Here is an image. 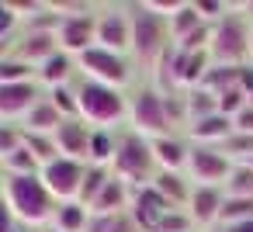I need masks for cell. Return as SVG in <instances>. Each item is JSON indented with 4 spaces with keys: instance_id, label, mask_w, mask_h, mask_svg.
<instances>
[{
    "instance_id": "5b68a950",
    "label": "cell",
    "mask_w": 253,
    "mask_h": 232,
    "mask_svg": "<svg viewBox=\"0 0 253 232\" xmlns=\"http://www.w3.org/2000/svg\"><path fill=\"white\" fill-rule=\"evenodd\" d=\"M111 173L118 180H125L132 191L149 187V180L156 177V159H153L149 139L132 132V128H122L118 132V153L111 159Z\"/></svg>"
},
{
    "instance_id": "ffe728a7",
    "label": "cell",
    "mask_w": 253,
    "mask_h": 232,
    "mask_svg": "<svg viewBox=\"0 0 253 232\" xmlns=\"http://www.w3.org/2000/svg\"><path fill=\"white\" fill-rule=\"evenodd\" d=\"M149 187L163 197V201H170L173 208H187V197H191V180H187V173H177V170H156V177L149 180Z\"/></svg>"
},
{
    "instance_id": "4316f807",
    "label": "cell",
    "mask_w": 253,
    "mask_h": 232,
    "mask_svg": "<svg viewBox=\"0 0 253 232\" xmlns=\"http://www.w3.org/2000/svg\"><path fill=\"white\" fill-rule=\"evenodd\" d=\"M239 73H243V66H215L211 63V70L205 73V80H201V87L208 90V94H225V90H232V87H239Z\"/></svg>"
},
{
    "instance_id": "f6af8a7d",
    "label": "cell",
    "mask_w": 253,
    "mask_h": 232,
    "mask_svg": "<svg viewBox=\"0 0 253 232\" xmlns=\"http://www.w3.org/2000/svg\"><path fill=\"white\" fill-rule=\"evenodd\" d=\"M246 101H250V104H253V90H246Z\"/></svg>"
},
{
    "instance_id": "d590c367",
    "label": "cell",
    "mask_w": 253,
    "mask_h": 232,
    "mask_svg": "<svg viewBox=\"0 0 253 232\" xmlns=\"http://www.w3.org/2000/svg\"><path fill=\"white\" fill-rule=\"evenodd\" d=\"M208 45H211V25H201L198 32H191L187 39H180L173 49L177 52H208Z\"/></svg>"
},
{
    "instance_id": "ac0fdd59",
    "label": "cell",
    "mask_w": 253,
    "mask_h": 232,
    "mask_svg": "<svg viewBox=\"0 0 253 232\" xmlns=\"http://www.w3.org/2000/svg\"><path fill=\"white\" fill-rule=\"evenodd\" d=\"M149 146H153L156 170H177V173H184V170H187L191 142H187L184 135H163V139H149Z\"/></svg>"
},
{
    "instance_id": "f35d334b",
    "label": "cell",
    "mask_w": 253,
    "mask_h": 232,
    "mask_svg": "<svg viewBox=\"0 0 253 232\" xmlns=\"http://www.w3.org/2000/svg\"><path fill=\"white\" fill-rule=\"evenodd\" d=\"M18 218H14V211H11V204L0 197V232H18Z\"/></svg>"
},
{
    "instance_id": "f1b7e54d",
    "label": "cell",
    "mask_w": 253,
    "mask_h": 232,
    "mask_svg": "<svg viewBox=\"0 0 253 232\" xmlns=\"http://www.w3.org/2000/svg\"><path fill=\"white\" fill-rule=\"evenodd\" d=\"M108 180H111V166H94V163H87V170H84V184H80V197H77V201H84V204L90 208L94 197L104 191Z\"/></svg>"
},
{
    "instance_id": "9a60e30c",
    "label": "cell",
    "mask_w": 253,
    "mask_h": 232,
    "mask_svg": "<svg viewBox=\"0 0 253 232\" xmlns=\"http://www.w3.org/2000/svg\"><path fill=\"white\" fill-rule=\"evenodd\" d=\"M225 204V191L222 187H191V197H187V215L194 222V229H211L218 225V211Z\"/></svg>"
},
{
    "instance_id": "e0dca14e",
    "label": "cell",
    "mask_w": 253,
    "mask_h": 232,
    "mask_svg": "<svg viewBox=\"0 0 253 232\" xmlns=\"http://www.w3.org/2000/svg\"><path fill=\"white\" fill-rule=\"evenodd\" d=\"M208 70H211V56L208 52H177L173 49V77H177L180 94L201 87V80H205Z\"/></svg>"
},
{
    "instance_id": "74e56055",
    "label": "cell",
    "mask_w": 253,
    "mask_h": 232,
    "mask_svg": "<svg viewBox=\"0 0 253 232\" xmlns=\"http://www.w3.org/2000/svg\"><path fill=\"white\" fill-rule=\"evenodd\" d=\"M232 128L243 132V135H253V104H246V108L232 118Z\"/></svg>"
},
{
    "instance_id": "2e32d148",
    "label": "cell",
    "mask_w": 253,
    "mask_h": 232,
    "mask_svg": "<svg viewBox=\"0 0 253 232\" xmlns=\"http://www.w3.org/2000/svg\"><path fill=\"white\" fill-rule=\"evenodd\" d=\"M35 80L42 90H52V87H66V83H77L80 80V66H77V56L70 52H56L52 59H45L39 70H35Z\"/></svg>"
},
{
    "instance_id": "83f0119b",
    "label": "cell",
    "mask_w": 253,
    "mask_h": 232,
    "mask_svg": "<svg viewBox=\"0 0 253 232\" xmlns=\"http://www.w3.org/2000/svg\"><path fill=\"white\" fill-rule=\"evenodd\" d=\"M222 191H225V197H253V166L250 163H232Z\"/></svg>"
},
{
    "instance_id": "52a82bcc",
    "label": "cell",
    "mask_w": 253,
    "mask_h": 232,
    "mask_svg": "<svg viewBox=\"0 0 253 232\" xmlns=\"http://www.w3.org/2000/svg\"><path fill=\"white\" fill-rule=\"evenodd\" d=\"M77 66H80V77L97 80V83H108V87H118V90H125L132 83V70H135L132 56H118V52L101 49V45L87 49L77 59Z\"/></svg>"
},
{
    "instance_id": "7a4b0ae2",
    "label": "cell",
    "mask_w": 253,
    "mask_h": 232,
    "mask_svg": "<svg viewBox=\"0 0 253 232\" xmlns=\"http://www.w3.org/2000/svg\"><path fill=\"white\" fill-rule=\"evenodd\" d=\"M125 11H128V25H132V63L142 66V70H153L156 59L173 45L170 42V25H167V18L149 11L146 0L125 4Z\"/></svg>"
},
{
    "instance_id": "603a6c76",
    "label": "cell",
    "mask_w": 253,
    "mask_h": 232,
    "mask_svg": "<svg viewBox=\"0 0 253 232\" xmlns=\"http://www.w3.org/2000/svg\"><path fill=\"white\" fill-rule=\"evenodd\" d=\"M87 222H90V208L84 201H59V208H56L49 225H56L59 232H84Z\"/></svg>"
},
{
    "instance_id": "8d00e7d4",
    "label": "cell",
    "mask_w": 253,
    "mask_h": 232,
    "mask_svg": "<svg viewBox=\"0 0 253 232\" xmlns=\"http://www.w3.org/2000/svg\"><path fill=\"white\" fill-rule=\"evenodd\" d=\"M246 104H250V101H246V90H243V87H232V90L218 94V115H225V118H236Z\"/></svg>"
},
{
    "instance_id": "277c9868",
    "label": "cell",
    "mask_w": 253,
    "mask_h": 232,
    "mask_svg": "<svg viewBox=\"0 0 253 232\" xmlns=\"http://www.w3.org/2000/svg\"><path fill=\"white\" fill-rule=\"evenodd\" d=\"M4 201L11 204L14 218L28 229H42L52 222L59 201L49 194V187L42 184V177H7V187H4Z\"/></svg>"
},
{
    "instance_id": "1f68e13d",
    "label": "cell",
    "mask_w": 253,
    "mask_h": 232,
    "mask_svg": "<svg viewBox=\"0 0 253 232\" xmlns=\"http://www.w3.org/2000/svg\"><path fill=\"white\" fill-rule=\"evenodd\" d=\"M45 97L56 104V111H59L63 118H80V101H77V87H73V83L52 87V90H45Z\"/></svg>"
},
{
    "instance_id": "cb8c5ba5",
    "label": "cell",
    "mask_w": 253,
    "mask_h": 232,
    "mask_svg": "<svg viewBox=\"0 0 253 232\" xmlns=\"http://www.w3.org/2000/svg\"><path fill=\"white\" fill-rule=\"evenodd\" d=\"M167 25H170V42L177 45L180 39H187L191 32H198V28H201V25H208V21L198 14L194 0H184V4L173 11V18H167Z\"/></svg>"
},
{
    "instance_id": "7402d4cb",
    "label": "cell",
    "mask_w": 253,
    "mask_h": 232,
    "mask_svg": "<svg viewBox=\"0 0 253 232\" xmlns=\"http://www.w3.org/2000/svg\"><path fill=\"white\" fill-rule=\"evenodd\" d=\"M59 125H63V115L56 111V104H52L45 94H42V101H39V104L25 115V121H21L25 132H42V135H52Z\"/></svg>"
},
{
    "instance_id": "60d3db41",
    "label": "cell",
    "mask_w": 253,
    "mask_h": 232,
    "mask_svg": "<svg viewBox=\"0 0 253 232\" xmlns=\"http://www.w3.org/2000/svg\"><path fill=\"white\" fill-rule=\"evenodd\" d=\"M218 232H253V218L243 222V225H225V229H218Z\"/></svg>"
},
{
    "instance_id": "ba28073f",
    "label": "cell",
    "mask_w": 253,
    "mask_h": 232,
    "mask_svg": "<svg viewBox=\"0 0 253 232\" xmlns=\"http://www.w3.org/2000/svg\"><path fill=\"white\" fill-rule=\"evenodd\" d=\"M97 45L118 56H132V25L125 4H101L97 7Z\"/></svg>"
},
{
    "instance_id": "9c48e42d",
    "label": "cell",
    "mask_w": 253,
    "mask_h": 232,
    "mask_svg": "<svg viewBox=\"0 0 253 232\" xmlns=\"http://www.w3.org/2000/svg\"><path fill=\"white\" fill-rule=\"evenodd\" d=\"M229 170H232V159L218 146H191L187 170H184L191 184H198V187H222Z\"/></svg>"
},
{
    "instance_id": "d6a6232c",
    "label": "cell",
    "mask_w": 253,
    "mask_h": 232,
    "mask_svg": "<svg viewBox=\"0 0 253 232\" xmlns=\"http://www.w3.org/2000/svg\"><path fill=\"white\" fill-rule=\"evenodd\" d=\"M25 80H35V70L21 59H14V52L7 59H0V83H25Z\"/></svg>"
},
{
    "instance_id": "30bf717a",
    "label": "cell",
    "mask_w": 253,
    "mask_h": 232,
    "mask_svg": "<svg viewBox=\"0 0 253 232\" xmlns=\"http://www.w3.org/2000/svg\"><path fill=\"white\" fill-rule=\"evenodd\" d=\"M56 42L63 52L70 56H84L87 49L97 45V7L84 11V14H63L59 28H56Z\"/></svg>"
},
{
    "instance_id": "5bb4252c",
    "label": "cell",
    "mask_w": 253,
    "mask_h": 232,
    "mask_svg": "<svg viewBox=\"0 0 253 232\" xmlns=\"http://www.w3.org/2000/svg\"><path fill=\"white\" fill-rule=\"evenodd\" d=\"M59 52V42H56V32H18L14 35V59L28 63L32 70H39L45 59H52Z\"/></svg>"
},
{
    "instance_id": "4fadbf2b",
    "label": "cell",
    "mask_w": 253,
    "mask_h": 232,
    "mask_svg": "<svg viewBox=\"0 0 253 232\" xmlns=\"http://www.w3.org/2000/svg\"><path fill=\"white\" fill-rule=\"evenodd\" d=\"M90 135H94V128L84 118H63V125L52 132V139L59 146V156L80 159V163L90 159Z\"/></svg>"
},
{
    "instance_id": "7c38bea8",
    "label": "cell",
    "mask_w": 253,
    "mask_h": 232,
    "mask_svg": "<svg viewBox=\"0 0 253 232\" xmlns=\"http://www.w3.org/2000/svg\"><path fill=\"white\" fill-rule=\"evenodd\" d=\"M42 87L39 80H25V83H0V121H25V115L42 101Z\"/></svg>"
},
{
    "instance_id": "836d02e7",
    "label": "cell",
    "mask_w": 253,
    "mask_h": 232,
    "mask_svg": "<svg viewBox=\"0 0 253 232\" xmlns=\"http://www.w3.org/2000/svg\"><path fill=\"white\" fill-rule=\"evenodd\" d=\"M25 142V128L18 121H0V159H7L14 149H21Z\"/></svg>"
},
{
    "instance_id": "ab89813d",
    "label": "cell",
    "mask_w": 253,
    "mask_h": 232,
    "mask_svg": "<svg viewBox=\"0 0 253 232\" xmlns=\"http://www.w3.org/2000/svg\"><path fill=\"white\" fill-rule=\"evenodd\" d=\"M236 7H239V14L253 25V0H243V4H236Z\"/></svg>"
},
{
    "instance_id": "44dd1931",
    "label": "cell",
    "mask_w": 253,
    "mask_h": 232,
    "mask_svg": "<svg viewBox=\"0 0 253 232\" xmlns=\"http://www.w3.org/2000/svg\"><path fill=\"white\" fill-rule=\"evenodd\" d=\"M128 208H132V187L111 173V180L104 184V191L94 197L90 211H94V215H125Z\"/></svg>"
},
{
    "instance_id": "4dcf8cb0",
    "label": "cell",
    "mask_w": 253,
    "mask_h": 232,
    "mask_svg": "<svg viewBox=\"0 0 253 232\" xmlns=\"http://www.w3.org/2000/svg\"><path fill=\"white\" fill-rule=\"evenodd\" d=\"M25 146H28V153L45 166V163H52V159H59V146H56V139L52 135H42V132H25Z\"/></svg>"
},
{
    "instance_id": "ee69618b",
    "label": "cell",
    "mask_w": 253,
    "mask_h": 232,
    "mask_svg": "<svg viewBox=\"0 0 253 232\" xmlns=\"http://www.w3.org/2000/svg\"><path fill=\"white\" fill-rule=\"evenodd\" d=\"M250 63H253V28H250Z\"/></svg>"
},
{
    "instance_id": "e575fe53",
    "label": "cell",
    "mask_w": 253,
    "mask_h": 232,
    "mask_svg": "<svg viewBox=\"0 0 253 232\" xmlns=\"http://www.w3.org/2000/svg\"><path fill=\"white\" fill-rule=\"evenodd\" d=\"M153 232H194V222H191V215L184 208H173V211H167L160 218V225Z\"/></svg>"
},
{
    "instance_id": "d4e9b609",
    "label": "cell",
    "mask_w": 253,
    "mask_h": 232,
    "mask_svg": "<svg viewBox=\"0 0 253 232\" xmlns=\"http://www.w3.org/2000/svg\"><path fill=\"white\" fill-rule=\"evenodd\" d=\"M115 153H118V132L115 128H94V135H90V159L87 163L111 166Z\"/></svg>"
},
{
    "instance_id": "bcb514c9",
    "label": "cell",
    "mask_w": 253,
    "mask_h": 232,
    "mask_svg": "<svg viewBox=\"0 0 253 232\" xmlns=\"http://www.w3.org/2000/svg\"><path fill=\"white\" fill-rule=\"evenodd\" d=\"M250 166H253V159H250Z\"/></svg>"
},
{
    "instance_id": "3957f363",
    "label": "cell",
    "mask_w": 253,
    "mask_h": 232,
    "mask_svg": "<svg viewBox=\"0 0 253 232\" xmlns=\"http://www.w3.org/2000/svg\"><path fill=\"white\" fill-rule=\"evenodd\" d=\"M77 101H80V118L90 128H118L122 121H128V94L97 80L80 77L77 83Z\"/></svg>"
},
{
    "instance_id": "d6986e66",
    "label": "cell",
    "mask_w": 253,
    "mask_h": 232,
    "mask_svg": "<svg viewBox=\"0 0 253 232\" xmlns=\"http://www.w3.org/2000/svg\"><path fill=\"white\" fill-rule=\"evenodd\" d=\"M184 132H187L191 146H222L236 128H232V118H225V115H208V118H201V121H191Z\"/></svg>"
},
{
    "instance_id": "f546056e",
    "label": "cell",
    "mask_w": 253,
    "mask_h": 232,
    "mask_svg": "<svg viewBox=\"0 0 253 232\" xmlns=\"http://www.w3.org/2000/svg\"><path fill=\"white\" fill-rule=\"evenodd\" d=\"M253 218V197H225L222 211H218V225L215 229H225V225H243Z\"/></svg>"
},
{
    "instance_id": "8fae6325",
    "label": "cell",
    "mask_w": 253,
    "mask_h": 232,
    "mask_svg": "<svg viewBox=\"0 0 253 232\" xmlns=\"http://www.w3.org/2000/svg\"><path fill=\"white\" fill-rule=\"evenodd\" d=\"M84 170H87V163L59 156V159L45 163L39 177H42V184L49 187V194L56 201H77L80 197V184H84Z\"/></svg>"
},
{
    "instance_id": "b9f144b4",
    "label": "cell",
    "mask_w": 253,
    "mask_h": 232,
    "mask_svg": "<svg viewBox=\"0 0 253 232\" xmlns=\"http://www.w3.org/2000/svg\"><path fill=\"white\" fill-rule=\"evenodd\" d=\"M4 187H7V173H4V166H0V197H4Z\"/></svg>"
},
{
    "instance_id": "484cf974",
    "label": "cell",
    "mask_w": 253,
    "mask_h": 232,
    "mask_svg": "<svg viewBox=\"0 0 253 232\" xmlns=\"http://www.w3.org/2000/svg\"><path fill=\"white\" fill-rule=\"evenodd\" d=\"M184 108H187V125H191V121H201L208 115H218V97L208 94L205 87H194L184 94Z\"/></svg>"
},
{
    "instance_id": "7bdbcfd3",
    "label": "cell",
    "mask_w": 253,
    "mask_h": 232,
    "mask_svg": "<svg viewBox=\"0 0 253 232\" xmlns=\"http://www.w3.org/2000/svg\"><path fill=\"white\" fill-rule=\"evenodd\" d=\"M39 232H59V229H56V225H42Z\"/></svg>"
},
{
    "instance_id": "8992f818",
    "label": "cell",
    "mask_w": 253,
    "mask_h": 232,
    "mask_svg": "<svg viewBox=\"0 0 253 232\" xmlns=\"http://www.w3.org/2000/svg\"><path fill=\"white\" fill-rule=\"evenodd\" d=\"M250 21L239 14V7H232L222 21L211 25V45L208 56L215 66H246L250 63Z\"/></svg>"
},
{
    "instance_id": "6da1fadb",
    "label": "cell",
    "mask_w": 253,
    "mask_h": 232,
    "mask_svg": "<svg viewBox=\"0 0 253 232\" xmlns=\"http://www.w3.org/2000/svg\"><path fill=\"white\" fill-rule=\"evenodd\" d=\"M128 128L146 135V139H163L177 135V128H187V108L184 94H160L153 83L135 87L128 97Z\"/></svg>"
}]
</instances>
